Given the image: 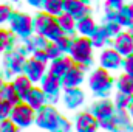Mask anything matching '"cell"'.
I'll list each match as a JSON object with an SVG mask.
<instances>
[{
  "instance_id": "obj_1",
  "label": "cell",
  "mask_w": 133,
  "mask_h": 132,
  "mask_svg": "<svg viewBox=\"0 0 133 132\" xmlns=\"http://www.w3.org/2000/svg\"><path fill=\"white\" fill-rule=\"evenodd\" d=\"M68 51L71 55L73 62H77L82 65H87L91 62V51H93L91 50V40L87 36H82V37L71 40Z\"/></svg>"
},
{
  "instance_id": "obj_2",
  "label": "cell",
  "mask_w": 133,
  "mask_h": 132,
  "mask_svg": "<svg viewBox=\"0 0 133 132\" xmlns=\"http://www.w3.org/2000/svg\"><path fill=\"white\" fill-rule=\"evenodd\" d=\"M9 117L17 128H26L34 121V109L30 107L26 103H20V104L16 103L11 107Z\"/></svg>"
},
{
  "instance_id": "obj_3",
  "label": "cell",
  "mask_w": 133,
  "mask_h": 132,
  "mask_svg": "<svg viewBox=\"0 0 133 132\" xmlns=\"http://www.w3.org/2000/svg\"><path fill=\"white\" fill-rule=\"evenodd\" d=\"M11 30L20 37H28L33 31V20L26 14H14L11 19Z\"/></svg>"
},
{
  "instance_id": "obj_4",
  "label": "cell",
  "mask_w": 133,
  "mask_h": 132,
  "mask_svg": "<svg viewBox=\"0 0 133 132\" xmlns=\"http://www.w3.org/2000/svg\"><path fill=\"white\" fill-rule=\"evenodd\" d=\"M61 117L57 115V112L54 110V107L51 106H46V107H40V113L37 117V124L40 128H45V129H54L57 128V124L61 123Z\"/></svg>"
},
{
  "instance_id": "obj_5",
  "label": "cell",
  "mask_w": 133,
  "mask_h": 132,
  "mask_svg": "<svg viewBox=\"0 0 133 132\" xmlns=\"http://www.w3.org/2000/svg\"><path fill=\"white\" fill-rule=\"evenodd\" d=\"M110 84H111V78L105 68H98L90 76V89L96 93H102L104 90H107Z\"/></svg>"
},
{
  "instance_id": "obj_6",
  "label": "cell",
  "mask_w": 133,
  "mask_h": 132,
  "mask_svg": "<svg viewBox=\"0 0 133 132\" xmlns=\"http://www.w3.org/2000/svg\"><path fill=\"white\" fill-rule=\"evenodd\" d=\"M25 76L31 81V82H39L42 79V76L45 75V64L37 61L36 58H31L28 62H25Z\"/></svg>"
},
{
  "instance_id": "obj_7",
  "label": "cell",
  "mask_w": 133,
  "mask_h": 132,
  "mask_svg": "<svg viewBox=\"0 0 133 132\" xmlns=\"http://www.w3.org/2000/svg\"><path fill=\"white\" fill-rule=\"evenodd\" d=\"M115 50L121 55V56H127L133 51V37L129 33H121L116 34V40H115Z\"/></svg>"
},
{
  "instance_id": "obj_8",
  "label": "cell",
  "mask_w": 133,
  "mask_h": 132,
  "mask_svg": "<svg viewBox=\"0 0 133 132\" xmlns=\"http://www.w3.org/2000/svg\"><path fill=\"white\" fill-rule=\"evenodd\" d=\"M62 6L66 14L73 16L74 19H79L88 13V8L82 3V0H62Z\"/></svg>"
},
{
  "instance_id": "obj_9",
  "label": "cell",
  "mask_w": 133,
  "mask_h": 132,
  "mask_svg": "<svg viewBox=\"0 0 133 132\" xmlns=\"http://www.w3.org/2000/svg\"><path fill=\"white\" fill-rule=\"evenodd\" d=\"M101 65L105 70L118 68L121 65V55L116 50H111V48L102 51V55H101Z\"/></svg>"
},
{
  "instance_id": "obj_10",
  "label": "cell",
  "mask_w": 133,
  "mask_h": 132,
  "mask_svg": "<svg viewBox=\"0 0 133 132\" xmlns=\"http://www.w3.org/2000/svg\"><path fill=\"white\" fill-rule=\"evenodd\" d=\"M59 86H61V82H59L57 76H54L51 73H48L46 76L45 75L42 76V90H43L45 97H48V98H51L53 95L56 97L59 92Z\"/></svg>"
},
{
  "instance_id": "obj_11",
  "label": "cell",
  "mask_w": 133,
  "mask_h": 132,
  "mask_svg": "<svg viewBox=\"0 0 133 132\" xmlns=\"http://www.w3.org/2000/svg\"><path fill=\"white\" fill-rule=\"evenodd\" d=\"M62 78H64L62 82H64L65 87H77L82 82V79H84V70L73 64V65L70 67V70L66 71Z\"/></svg>"
},
{
  "instance_id": "obj_12",
  "label": "cell",
  "mask_w": 133,
  "mask_h": 132,
  "mask_svg": "<svg viewBox=\"0 0 133 132\" xmlns=\"http://www.w3.org/2000/svg\"><path fill=\"white\" fill-rule=\"evenodd\" d=\"M73 64L74 62H73L71 58H62V56L61 58H56L53 61L51 67H50V73L54 75V76H57V78H62L66 71L70 70V67L73 65Z\"/></svg>"
},
{
  "instance_id": "obj_13",
  "label": "cell",
  "mask_w": 133,
  "mask_h": 132,
  "mask_svg": "<svg viewBox=\"0 0 133 132\" xmlns=\"http://www.w3.org/2000/svg\"><path fill=\"white\" fill-rule=\"evenodd\" d=\"M45 93H43V90L42 89H39V87H31L30 89V92L26 93V104L30 106V107H33L34 110H39L42 106H43V103H45Z\"/></svg>"
},
{
  "instance_id": "obj_14",
  "label": "cell",
  "mask_w": 133,
  "mask_h": 132,
  "mask_svg": "<svg viewBox=\"0 0 133 132\" xmlns=\"http://www.w3.org/2000/svg\"><path fill=\"white\" fill-rule=\"evenodd\" d=\"M76 126L79 131H95L98 128V120L91 113H82L77 117Z\"/></svg>"
},
{
  "instance_id": "obj_15",
  "label": "cell",
  "mask_w": 133,
  "mask_h": 132,
  "mask_svg": "<svg viewBox=\"0 0 133 132\" xmlns=\"http://www.w3.org/2000/svg\"><path fill=\"white\" fill-rule=\"evenodd\" d=\"M31 84H33V82H31L25 75L17 76V78L14 79V82H12V86H14V89H16L19 98H25V97H26V93H28L30 89H31Z\"/></svg>"
},
{
  "instance_id": "obj_16",
  "label": "cell",
  "mask_w": 133,
  "mask_h": 132,
  "mask_svg": "<svg viewBox=\"0 0 133 132\" xmlns=\"http://www.w3.org/2000/svg\"><path fill=\"white\" fill-rule=\"evenodd\" d=\"M77 31L82 34V36H87V37H90L93 31L96 30V25H95V22H93V19L91 17H88V16H82V17H79V22H77Z\"/></svg>"
},
{
  "instance_id": "obj_17",
  "label": "cell",
  "mask_w": 133,
  "mask_h": 132,
  "mask_svg": "<svg viewBox=\"0 0 133 132\" xmlns=\"http://www.w3.org/2000/svg\"><path fill=\"white\" fill-rule=\"evenodd\" d=\"M0 98L5 99L8 104L14 106L19 101V95H17V92H16L12 84H2V87H0Z\"/></svg>"
},
{
  "instance_id": "obj_18",
  "label": "cell",
  "mask_w": 133,
  "mask_h": 132,
  "mask_svg": "<svg viewBox=\"0 0 133 132\" xmlns=\"http://www.w3.org/2000/svg\"><path fill=\"white\" fill-rule=\"evenodd\" d=\"M82 101H84V93L81 90H77L76 87H68V93L65 95V103L70 109L77 107Z\"/></svg>"
},
{
  "instance_id": "obj_19",
  "label": "cell",
  "mask_w": 133,
  "mask_h": 132,
  "mask_svg": "<svg viewBox=\"0 0 133 132\" xmlns=\"http://www.w3.org/2000/svg\"><path fill=\"white\" fill-rule=\"evenodd\" d=\"M57 23L59 27L62 28L64 34H73L74 33V27H76V22H74V17L70 16V14H59L57 16Z\"/></svg>"
},
{
  "instance_id": "obj_20",
  "label": "cell",
  "mask_w": 133,
  "mask_h": 132,
  "mask_svg": "<svg viewBox=\"0 0 133 132\" xmlns=\"http://www.w3.org/2000/svg\"><path fill=\"white\" fill-rule=\"evenodd\" d=\"M43 36H46L50 40H54V42H56L59 37L64 36V31H62V28L59 27L57 20H54V19L51 17V20L48 22V25H46V28H45V31H43Z\"/></svg>"
},
{
  "instance_id": "obj_21",
  "label": "cell",
  "mask_w": 133,
  "mask_h": 132,
  "mask_svg": "<svg viewBox=\"0 0 133 132\" xmlns=\"http://www.w3.org/2000/svg\"><path fill=\"white\" fill-rule=\"evenodd\" d=\"M42 5H43L45 13L50 14V16H59V14L64 11L62 0H43Z\"/></svg>"
},
{
  "instance_id": "obj_22",
  "label": "cell",
  "mask_w": 133,
  "mask_h": 132,
  "mask_svg": "<svg viewBox=\"0 0 133 132\" xmlns=\"http://www.w3.org/2000/svg\"><path fill=\"white\" fill-rule=\"evenodd\" d=\"M118 89L119 92L122 93H127V95H133V76L132 75H122L119 79H118Z\"/></svg>"
},
{
  "instance_id": "obj_23",
  "label": "cell",
  "mask_w": 133,
  "mask_h": 132,
  "mask_svg": "<svg viewBox=\"0 0 133 132\" xmlns=\"http://www.w3.org/2000/svg\"><path fill=\"white\" fill-rule=\"evenodd\" d=\"M111 115H113V106H111V103H108V101H104V103L98 104L96 109H95V117H96L98 120L108 118V117H111Z\"/></svg>"
},
{
  "instance_id": "obj_24",
  "label": "cell",
  "mask_w": 133,
  "mask_h": 132,
  "mask_svg": "<svg viewBox=\"0 0 133 132\" xmlns=\"http://www.w3.org/2000/svg\"><path fill=\"white\" fill-rule=\"evenodd\" d=\"M118 22L121 25H130L133 22V13L130 6H121L118 9Z\"/></svg>"
},
{
  "instance_id": "obj_25",
  "label": "cell",
  "mask_w": 133,
  "mask_h": 132,
  "mask_svg": "<svg viewBox=\"0 0 133 132\" xmlns=\"http://www.w3.org/2000/svg\"><path fill=\"white\" fill-rule=\"evenodd\" d=\"M51 17H53V16H50V14H46V13H45V14H39L37 19L34 20V30H36V33L43 36V31H45L48 22L51 20Z\"/></svg>"
},
{
  "instance_id": "obj_26",
  "label": "cell",
  "mask_w": 133,
  "mask_h": 132,
  "mask_svg": "<svg viewBox=\"0 0 133 132\" xmlns=\"http://www.w3.org/2000/svg\"><path fill=\"white\" fill-rule=\"evenodd\" d=\"M9 67L12 71H23L22 68L25 67V59L22 55H17V53H11V58H9Z\"/></svg>"
},
{
  "instance_id": "obj_27",
  "label": "cell",
  "mask_w": 133,
  "mask_h": 132,
  "mask_svg": "<svg viewBox=\"0 0 133 132\" xmlns=\"http://www.w3.org/2000/svg\"><path fill=\"white\" fill-rule=\"evenodd\" d=\"M107 31H105V28H96L93 34L90 36V40H91V45H96V47H101L104 42H105V39H107Z\"/></svg>"
},
{
  "instance_id": "obj_28",
  "label": "cell",
  "mask_w": 133,
  "mask_h": 132,
  "mask_svg": "<svg viewBox=\"0 0 133 132\" xmlns=\"http://www.w3.org/2000/svg\"><path fill=\"white\" fill-rule=\"evenodd\" d=\"M28 44H33V45H28V48H30L31 51H37V50H43V48H45L46 40L43 39L42 34H39V36H36V37L28 39Z\"/></svg>"
},
{
  "instance_id": "obj_29",
  "label": "cell",
  "mask_w": 133,
  "mask_h": 132,
  "mask_svg": "<svg viewBox=\"0 0 133 132\" xmlns=\"http://www.w3.org/2000/svg\"><path fill=\"white\" fill-rule=\"evenodd\" d=\"M45 53H46V56H48V59H56V58H61V55L64 53L56 44H46L45 45Z\"/></svg>"
},
{
  "instance_id": "obj_30",
  "label": "cell",
  "mask_w": 133,
  "mask_h": 132,
  "mask_svg": "<svg viewBox=\"0 0 133 132\" xmlns=\"http://www.w3.org/2000/svg\"><path fill=\"white\" fill-rule=\"evenodd\" d=\"M130 103H132V95H127L122 92H119V95H116V107L118 109H125V107H129Z\"/></svg>"
},
{
  "instance_id": "obj_31",
  "label": "cell",
  "mask_w": 133,
  "mask_h": 132,
  "mask_svg": "<svg viewBox=\"0 0 133 132\" xmlns=\"http://www.w3.org/2000/svg\"><path fill=\"white\" fill-rule=\"evenodd\" d=\"M119 30H121V23L116 22V20H110V23L105 27V31L108 36H116L119 34Z\"/></svg>"
},
{
  "instance_id": "obj_32",
  "label": "cell",
  "mask_w": 133,
  "mask_h": 132,
  "mask_svg": "<svg viewBox=\"0 0 133 132\" xmlns=\"http://www.w3.org/2000/svg\"><path fill=\"white\" fill-rule=\"evenodd\" d=\"M11 104H8L5 99L0 98V120H3V118H8L9 117V112H11Z\"/></svg>"
},
{
  "instance_id": "obj_33",
  "label": "cell",
  "mask_w": 133,
  "mask_h": 132,
  "mask_svg": "<svg viewBox=\"0 0 133 132\" xmlns=\"http://www.w3.org/2000/svg\"><path fill=\"white\" fill-rule=\"evenodd\" d=\"M11 42V37H9V33L5 31V30H0V51L5 50Z\"/></svg>"
},
{
  "instance_id": "obj_34",
  "label": "cell",
  "mask_w": 133,
  "mask_h": 132,
  "mask_svg": "<svg viewBox=\"0 0 133 132\" xmlns=\"http://www.w3.org/2000/svg\"><path fill=\"white\" fill-rule=\"evenodd\" d=\"M14 129H17V126L14 124L12 120H8V118L0 120V131H14Z\"/></svg>"
},
{
  "instance_id": "obj_35",
  "label": "cell",
  "mask_w": 133,
  "mask_h": 132,
  "mask_svg": "<svg viewBox=\"0 0 133 132\" xmlns=\"http://www.w3.org/2000/svg\"><path fill=\"white\" fill-rule=\"evenodd\" d=\"M11 17V9L8 5H0V23L6 22Z\"/></svg>"
},
{
  "instance_id": "obj_36",
  "label": "cell",
  "mask_w": 133,
  "mask_h": 132,
  "mask_svg": "<svg viewBox=\"0 0 133 132\" xmlns=\"http://www.w3.org/2000/svg\"><path fill=\"white\" fill-rule=\"evenodd\" d=\"M124 70H125V73L127 75H132L133 76V55H127V58H125V61H124Z\"/></svg>"
},
{
  "instance_id": "obj_37",
  "label": "cell",
  "mask_w": 133,
  "mask_h": 132,
  "mask_svg": "<svg viewBox=\"0 0 133 132\" xmlns=\"http://www.w3.org/2000/svg\"><path fill=\"white\" fill-rule=\"evenodd\" d=\"M31 6H36V8H39V6H42V2L43 0H26Z\"/></svg>"
},
{
  "instance_id": "obj_38",
  "label": "cell",
  "mask_w": 133,
  "mask_h": 132,
  "mask_svg": "<svg viewBox=\"0 0 133 132\" xmlns=\"http://www.w3.org/2000/svg\"><path fill=\"white\" fill-rule=\"evenodd\" d=\"M129 107H130V115L133 117V99H132V103L129 104Z\"/></svg>"
},
{
  "instance_id": "obj_39",
  "label": "cell",
  "mask_w": 133,
  "mask_h": 132,
  "mask_svg": "<svg viewBox=\"0 0 133 132\" xmlns=\"http://www.w3.org/2000/svg\"><path fill=\"white\" fill-rule=\"evenodd\" d=\"M2 84H3V82H2V79H0V87H2Z\"/></svg>"
},
{
  "instance_id": "obj_40",
  "label": "cell",
  "mask_w": 133,
  "mask_h": 132,
  "mask_svg": "<svg viewBox=\"0 0 133 132\" xmlns=\"http://www.w3.org/2000/svg\"><path fill=\"white\" fill-rule=\"evenodd\" d=\"M130 8H132V13H133V5H132V6H130Z\"/></svg>"
},
{
  "instance_id": "obj_41",
  "label": "cell",
  "mask_w": 133,
  "mask_h": 132,
  "mask_svg": "<svg viewBox=\"0 0 133 132\" xmlns=\"http://www.w3.org/2000/svg\"><path fill=\"white\" fill-rule=\"evenodd\" d=\"M14 2H17V0H14Z\"/></svg>"
}]
</instances>
